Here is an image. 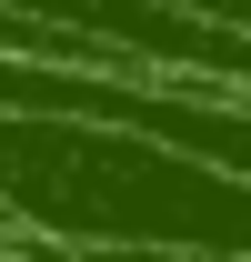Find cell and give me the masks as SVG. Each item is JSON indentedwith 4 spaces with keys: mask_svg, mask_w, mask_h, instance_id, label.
<instances>
[{
    "mask_svg": "<svg viewBox=\"0 0 251 262\" xmlns=\"http://www.w3.org/2000/svg\"><path fill=\"white\" fill-rule=\"evenodd\" d=\"M0 222L51 252H231L251 262V182L131 121L0 111Z\"/></svg>",
    "mask_w": 251,
    "mask_h": 262,
    "instance_id": "obj_1",
    "label": "cell"
},
{
    "mask_svg": "<svg viewBox=\"0 0 251 262\" xmlns=\"http://www.w3.org/2000/svg\"><path fill=\"white\" fill-rule=\"evenodd\" d=\"M0 232H10V222H0Z\"/></svg>",
    "mask_w": 251,
    "mask_h": 262,
    "instance_id": "obj_2",
    "label": "cell"
}]
</instances>
